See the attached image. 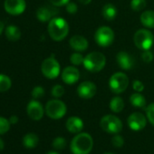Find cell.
Returning a JSON list of instances; mask_svg holds the SVG:
<instances>
[{
	"label": "cell",
	"mask_w": 154,
	"mask_h": 154,
	"mask_svg": "<svg viewBox=\"0 0 154 154\" xmlns=\"http://www.w3.org/2000/svg\"><path fill=\"white\" fill-rule=\"evenodd\" d=\"M94 147V140L89 133L79 132L75 135L70 144L72 154H89Z\"/></svg>",
	"instance_id": "cell-1"
},
{
	"label": "cell",
	"mask_w": 154,
	"mask_h": 154,
	"mask_svg": "<svg viewBox=\"0 0 154 154\" xmlns=\"http://www.w3.org/2000/svg\"><path fill=\"white\" fill-rule=\"evenodd\" d=\"M47 31L50 37L56 42L63 41L69 34V25L62 17H54L49 21Z\"/></svg>",
	"instance_id": "cell-2"
},
{
	"label": "cell",
	"mask_w": 154,
	"mask_h": 154,
	"mask_svg": "<svg viewBox=\"0 0 154 154\" xmlns=\"http://www.w3.org/2000/svg\"><path fill=\"white\" fill-rule=\"evenodd\" d=\"M83 64L87 71L91 72H98L104 68L106 64V57L103 53L92 52L85 57Z\"/></svg>",
	"instance_id": "cell-3"
},
{
	"label": "cell",
	"mask_w": 154,
	"mask_h": 154,
	"mask_svg": "<svg viewBox=\"0 0 154 154\" xmlns=\"http://www.w3.org/2000/svg\"><path fill=\"white\" fill-rule=\"evenodd\" d=\"M133 41L137 48L142 51L149 50L154 44V35L149 30L139 29L134 34Z\"/></svg>",
	"instance_id": "cell-4"
},
{
	"label": "cell",
	"mask_w": 154,
	"mask_h": 154,
	"mask_svg": "<svg viewBox=\"0 0 154 154\" xmlns=\"http://www.w3.org/2000/svg\"><path fill=\"white\" fill-rule=\"evenodd\" d=\"M129 86L128 76L122 72H114L109 79V88L111 91L116 94H122Z\"/></svg>",
	"instance_id": "cell-5"
},
{
	"label": "cell",
	"mask_w": 154,
	"mask_h": 154,
	"mask_svg": "<svg viewBox=\"0 0 154 154\" xmlns=\"http://www.w3.org/2000/svg\"><path fill=\"white\" fill-rule=\"evenodd\" d=\"M45 111L49 118L54 120H58L63 118L66 114L67 107L63 101L59 99H54V100H50L46 103Z\"/></svg>",
	"instance_id": "cell-6"
},
{
	"label": "cell",
	"mask_w": 154,
	"mask_h": 154,
	"mask_svg": "<svg viewBox=\"0 0 154 154\" xmlns=\"http://www.w3.org/2000/svg\"><path fill=\"white\" fill-rule=\"evenodd\" d=\"M101 128L107 133L118 134L122 130V122L115 115L107 114L103 116L100 121Z\"/></svg>",
	"instance_id": "cell-7"
},
{
	"label": "cell",
	"mask_w": 154,
	"mask_h": 154,
	"mask_svg": "<svg viewBox=\"0 0 154 154\" xmlns=\"http://www.w3.org/2000/svg\"><path fill=\"white\" fill-rule=\"evenodd\" d=\"M41 71L44 76L48 79H55L59 76L61 72V67L59 62L54 57H48L45 59L41 65Z\"/></svg>",
	"instance_id": "cell-8"
},
{
	"label": "cell",
	"mask_w": 154,
	"mask_h": 154,
	"mask_svg": "<svg viewBox=\"0 0 154 154\" xmlns=\"http://www.w3.org/2000/svg\"><path fill=\"white\" fill-rule=\"evenodd\" d=\"M94 41L101 47H108L114 41V32L109 26H100L94 33Z\"/></svg>",
	"instance_id": "cell-9"
},
{
	"label": "cell",
	"mask_w": 154,
	"mask_h": 154,
	"mask_svg": "<svg viewBox=\"0 0 154 154\" xmlns=\"http://www.w3.org/2000/svg\"><path fill=\"white\" fill-rule=\"evenodd\" d=\"M5 10L12 16L23 14L26 8V0H6L4 4Z\"/></svg>",
	"instance_id": "cell-10"
},
{
	"label": "cell",
	"mask_w": 154,
	"mask_h": 154,
	"mask_svg": "<svg viewBox=\"0 0 154 154\" xmlns=\"http://www.w3.org/2000/svg\"><path fill=\"white\" fill-rule=\"evenodd\" d=\"M127 123L131 130L139 131L145 128V126L147 124V120H146V117L142 113L136 112L131 113L128 117Z\"/></svg>",
	"instance_id": "cell-11"
},
{
	"label": "cell",
	"mask_w": 154,
	"mask_h": 154,
	"mask_svg": "<svg viewBox=\"0 0 154 154\" xmlns=\"http://www.w3.org/2000/svg\"><path fill=\"white\" fill-rule=\"evenodd\" d=\"M97 92L96 85L91 81L82 82L77 87V94L83 99H91L93 98Z\"/></svg>",
	"instance_id": "cell-12"
},
{
	"label": "cell",
	"mask_w": 154,
	"mask_h": 154,
	"mask_svg": "<svg viewBox=\"0 0 154 154\" xmlns=\"http://www.w3.org/2000/svg\"><path fill=\"white\" fill-rule=\"evenodd\" d=\"M62 80L64 84L72 85L76 84L80 79V72L74 66H67L62 72Z\"/></svg>",
	"instance_id": "cell-13"
},
{
	"label": "cell",
	"mask_w": 154,
	"mask_h": 154,
	"mask_svg": "<svg viewBox=\"0 0 154 154\" xmlns=\"http://www.w3.org/2000/svg\"><path fill=\"white\" fill-rule=\"evenodd\" d=\"M26 112L28 116L34 121H39L43 118L45 110L41 103L36 100H32L28 103L26 107Z\"/></svg>",
	"instance_id": "cell-14"
},
{
	"label": "cell",
	"mask_w": 154,
	"mask_h": 154,
	"mask_svg": "<svg viewBox=\"0 0 154 154\" xmlns=\"http://www.w3.org/2000/svg\"><path fill=\"white\" fill-rule=\"evenodd\" d=\"M69 45L72 49L77 52H84L89 47L88 40L84 35H75L72 36L69 40Z\"/></svg>",
	"instance_id": "cell-15"
},
{
	"label": "cell",
	"mask_w": 154,
	"mask_h": 154,
	"mask_svg": "<svg viewBox=\"0 0 154 154\" xmlns=\"http://www.w3.org/2000/svg\"><path fill=\"white\" fill-rule=\"evenodd\" d=\"M116 62L120 68L125 71L131 70L134 66V59L125 51H120L117 54Z\"/></svg>",
	"instance_id": "cell-16"
},
{
	"label": "cell",
	"mask_w": 154,
	"mask_h": 154,
	"mask_svg": "<svg viewBox=\"0 0 154 154\" xmlns=\"http://www.w3.org/2000/svg\"><path fill=\"white\" fill-rule=\"evenodd\" d=\"M84 122L81 118L77 116H72L67 119L65 127L71 133H79L84 129Z\"/></svg>",
	"instance_id": "cell-17"
},
{
	"label": "cell",
	"mask_w": 154,
	"mask_h": 154,
	"mask_svg": "<svg viewBox=\"0 0 154 154\" xmlns=\"http://www.w3.org/2000/svg\"><path fill=\"white\" fill-rule=\"evenodd\" d=\"M117 14H118V9L112 4H110V3L105 4L102 8V15L103 18L107 21H112L115 19V17H117Z\"/></svg>",
	"instance_id": "cell-18"
},
{
	"label": "cell",
	"mask_w": 154,
	"mask_h": 154,
	"mask_svg": "<svg viewBox=\"0 0 154 154\" xmlns=\"http://www.w3.org/2000/svg\"><path fill=\"white\" fill-rule=\"evenodd\" d=\"M140 23L146 28H154V11L146 10L140 15Z\"/></svg>",
	"instance_id": "cell-19"
},
{
	"label": "cell",
	"mask_w": 154,
	"mask_h": 154,
	"mask_svg": "<svg viewBox=\"0 0 154 154\" xmlns=\"http://www.w3.org/2000/svg\"><path fill=\"white\" fill-rule=\"evenodd\" d=\"M54 16L53 11L47 7H40L36 11V17L40 22L45 23L52 19Z\"/></svg>",
	"instance_id": "cell-20"
},
{
	"label": "cell",
	"mask_w": 154,
	"mask_h": 154,
	"mask_svg": "<svg viewBox=\"0 0 154 154\" xmlns=\"http://www.w3.org/2000/svg\"><path fill=\"white\" fill-rule=\"evenodd\" d=\"M39 142V138L35 133L30 132L24 136L23 138V144L27 149H33L37 146Z\"/></svg>",
	"instance_id": "cell-21"
},
{
	"label": "cell",
	"mask_w": 154,
	"mask_h": 154,
	"mask_svg": "<svg viewBox=\"0 0 154 154\" xmlns=\"http://www.w3.org/2000/svg\"><path fill=\"white\" fill-rule=\"evenodd\" d=\"M130 103L134 107L141 108V109L145 108L146 104H147L145 97L142 94H140V93H135V94H131L130 97Z\"/></svg>",
	"instance_id": "cell-22"
},
{
	"label": "cell",
	"mask_w": 154,
	"mask_h": 154,
	"mask_svg": "<svg viewBox=\"0 0 154 154\" xmlns=\"http://www.w3.org/2000/svg\"><path fill=\"white\" fill-rule=\"evenodd\" d=\"M5 34L9 41H17L21 37V31L16 26H8L5 30Z\"/></svg>",
	"instance_id": "cell-23"
},
{
	"label": "cell",
	"mask_w": 154,
	"mask_h": 154,
	"mask_svg": "<svg viewBox=\"0 0 154 154\" xmlns=\"http://www.w3.org/2000/svg\"><path fill=\"white\" fill-rule=\"evenodd\" d=\"M109 107L113 112H121L124 109V101L120 96H115L111 100Z\"/></svg>",
	"instance_id": "cell-24"
},
{
	"label": "cell",
	"mask_w": 154,
	"mask_h": 154,
	"mask_svg": "<svg viewBox=\"0 0 154 154\" xmlns=\"http://www.w3.org/2000/svg\"><path fill=\"white\" fill-rule=\"evenodd\" d=\"M12 81L9 77L6 74L0 73V92L4 93L8 91L11 88Z\"/></svg>",
	"instance_id": "cell-25"
},
{
	"label": "cell",
	"mask_w": 154,
	"mask_h": 154,
	"mask_svg": "<svg viewBox=\"0 0 154 154\" xmlns=\"http://www.w3.org/2000/svg\"><path fill=\"white\" fill-rule=\"evenodd\" d=\"M130 5H131V8L133 11L140 12L146 8L147 1L146 0H131Z\"/></svg>",
	"instance_id": "cell-26"
},
{
	"label": "cell",
	"mask_w": 154,
	"mask_h": 154,
	"mask_svg": "<svg viewBox=\"0 0 154 154\" xmlns=\"http://www.w3.org/2000/svg\"><path fill=\"white\" fill-rule=\"evenodd\" d=\"M85 57L80 53H72L70 56V62L73 65H80L84 63Z\"/></svg>",
	"instance_id": "cell-27"
},
{
	"label": "cell",
	"mask_w": 154,
	"mask_h": 154,
	"mask_svg": "<svg viewBox=\"0 0 154 154\" xmlns=\"http://www.w3.org/2000/svg\"><path fill=\"white\" fill-rule=\"evenodd\" d=\"M52 145L55 149L62 150L66 147V140L64 138H63V137H56L53 140Z\"/></svg>",
	"instance_id": "cell-28"
},
{
	"label": "cell",
	"mask_w": 154,
	"mask_h": 154,
	"mask_svg": "<svg viewBox=\"0 0 154 154\" xmlns=\"http://www.w3.org/2000/svg\"><path fill=\"white\" fill-rule=\"evenodd\" d=\"M10 122L9 120L4 118V117H0V134H5L8 132L10 129Z\"/></svg>",
	"instance_id": "cell-29"
},
{
	"label": "cell",
	"mask_w": 154,
	"mask_h": 154,
	"mask_svg": "<svg viewBox=\"0 0 154 154\" xmlns=\"http://www.w3.org/2000/svg\"><path fill=\"white\" fill-rule=\"evenodd\" d=\"M64 92L65 91H64L63 86L60 85H55L51 90V94L54 98H61L64 94Z\"/></svg>",
	"instance_id": "cell-30"
},
{
	"label": "cell",
	"mask_w": 154,
	"mask_h": 154,
	"mask_svg": "<svg viewBox=\"0 0 154 154\" xmlns=\"http://www.w3.org/2000/svg\"><path fill=\"white\" fill-rule=\"evenodd\" d=\"M146 115L148 121L154 126V103L149 104L146 107Z\"/></svg>",
	"instance_id": "cell-31"
},
{
	"label": "cell",
	"mask_w": 154,
	"mask_h": 154,
	"mask_svg": "<svg viewBox=\"0 0 154 154\" xmlns=\"http://www.w3.org/2000/svg\"><path fill=\"white\" fill-rule=\"evenodd\" d=\"M45 89L42 86H35L32 90L31 94H32L34 99H39V98H42L45 95Z\"/></svg>",
	"instance_id": "cell-32"
},
{
	"label": "cell",
	"mask_w": 154,
	"mask_h": 154,
	"mask_svg": "<svg viewBox=\"0 0 154 154\" xmlns=\"http://www.w3.org/2000/svg\"><path fill=\"white\" fill-rule=\"evenodd\" d=\"M112 143L114 147L116 148H121L123 146L124 144V140L121 135L118 134H114V136L112 138Z\"/></svg>",
	"instance_id": "cell-33"
},
{
	"label": "cell",
	"mask_w": 154,
	"mask_h": 154,
	"mask_svg": "<svg viewBox=\"0 0 154 154\" xmlns=\"http://www.w3.org/2000/svg\"><path fill=\"white\" fill-rule=\"evenodd\" d=\"M154 58V54L153 53L150 51V50H145V51H142V54H141V59L143 62L145 63H150Z\"/></svg>",
	"instance_id": "cell-34"
},
{
	"label": "cell",
	"mask_w": 154,
	"mask_h": 154,
	"mask_svg": "<svg viewBox=\"0 0 154 154\" xmlns=\"http://www.w3.org/2000/svg\"><path fill=\"white\" fill-rule=\"evenodd\" d=\"M65 9H66V11H67L69 14L73 15V14H75L77 11H78V7H77V5H76L75 3H73V2H69V3L66 5Z\"/></svg>",
	"instance_id": "cell-35"
},
{
	"label": "cell",
	"mask_w": 154,
	"mask_h": 154,
	"mask_svg": "<svg viewBox=\"0 0 154 154\" xmlns=\"http://www.w3.org/2000/svg\"><path fill=\"white\" fill-rule=\"evenodd\" d=\"M132 88L137 93H141L144 90V85L140 80H134L132 82Z\"/></svg>",
	"instance_id": "cell-36"
},
{
	"label": "cell",
	"mask_w": 154,
	"mask_h": 154,
	"mask_svg": "<svg viewBox=\"0 0 154 154\" xmlns=\"http://www.w3.org/2000/svg\"><path fill=\"white\" fill-rule=\"evenodd\" d=\"M49 1L54 7H63L66 6L70 2V0H49Z\"/></svg>",
	"instance_id": "cell-37"
},
{
	"label": "cell",
	"mask_w": 154,
	"mask_h": 154,
	"mask_svg": "<svg viewBox=\"0 0 154 154\" xmlns=\"http://www.w3.org/2000/svg\"><path fill=\"white\" fill-rule=\"evenodd\" d=\"M9 122H10L11 124H16V123H17V122H18V117L16 116V115H12V116L10 117V119H9Z\"/></svg>",
	"instance_id": "cell-38"
},
{
	"label": "cell",
	"mask_w": 154,
	"mask_h": 154,
	"mask_svg": "<svg viewBox=\"0 0 154 154\" xmlns=\"http://www.w3.org/2000/svg\"><path fill=\"white\" fill-rule=\"evenodd\" d=\"M78 1L83 5H88L92 2V0H78Z\"/></svg>",
	"instance_id": "cell-39"
},
{
	"label": "cell",
	"mask_w": 154,
	"mask_h": 154,
	"mask_svg": "<svg viewBox=\"0 0 154 154\" xmlns=\"http://www.w3.org/2000/svg\"><path fill=\"white\" fill-rule=\"evenodd\" d=\"M4 147H5V143H4L3 140L0 138V151H1L4 149Z\"/></svg>",
	"instance_id": "cell-40"
},
{
	"label": "cell",
	"mask_w": 154,
	"mask_h": 154,
	"mask_svg": "<svg viewBox=\"0 0 154 154\" xmlns=\"http://www.w3.org/2000/svg\"><path fill=\"white\" fill-rule=\"evenodd\" d=\"M4 27H5V26H4L3 22H2V21H0V35H1V34L3 33V31H4Z\"/></svg>",
	"instance_id": "cell-41"
},
{
	"label": "cell",
	"mask_w": 154,
	"mask_h": 154,
	"mask_svg": "<svg viewBox=\"0 0 154 154\" xmlns=\"http://www.w3.org/2000/svg\"><path fill=\"white\" fill-rule=\"evenodd\" d=\"M46 154H59L57 151H49V152H47Z\"/></svg>",
	"instance_id": "cell-42"
},
{
	"label": "cell",
	"mask_w": 154,
	"mask_h": 154,
	"mask_svg": "<svg viewBox=\"0 0 154 154\" xmlns=\"http://www.w3.org/2000/svg\"><path fill=\"white\" fill-rule=\"evenodd\" d=\"M104 154H113V153H112V152H106V153H104Z\"/></svg>",
	"instance_id": "cell-43"
}]
</instances>
